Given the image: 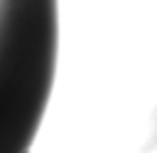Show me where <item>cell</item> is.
Wrapping results in <instances>:
<instances>
[{
    "label": "cell",
    "instance_id": "obj_1",
    "mask_svg": "<svg viewBox=\"0 0 157 153\" xmlns=\"http://www.w3.org/2000/svg\"><path fill=\"white\" fill-rule=\"evenodd\" d=\"M42 109V89L34 81L0 79V153H25Z\"/></svg>",
    "mask_w": 157,
    "mask_h": 153
}]
</instances>
